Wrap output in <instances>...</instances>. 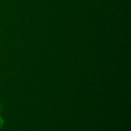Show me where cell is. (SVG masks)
Listing matches in <instances>:
<instances>
[{
  "label": "cell",
  "mask_w": 131,
  "mask_h": 131,
  "mask_svg": "<svg viewBox=\"0 0 131 131\" xmlns=\"http://www.w3.org/2000/svg\"><path fill=\"white\" fill-rule=\"evenodd\" d=\"M4 123H5V122H4L3 118H2V116H0V129L3 127Z\"/></svg>",
  "instance_id": "obj_1"
},
{
  "label": "cell",
  "mask_w": 131,
  "mask_h": 131,
  "mask_svg": "<svg viewBox=\"0 0 131 131\" xmlns=\"http://www.w3.org/2000/svg\"><path fill=\"white\" fill-rule=\"evenodd\" d=\"M1 110H2V106H1V104H0V112H1Z\"/></svg>",
  "instance_id": "obj_2"
}]
</instances>
